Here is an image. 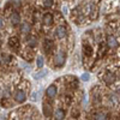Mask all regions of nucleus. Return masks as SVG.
Returning <instances> with one entry per match:
<instances>
[{"label": "nucleus", "mask_w": 120, "mask_h": 120, "mask_svg": "<svg viewBox=\"0 0 120 120\" xmlns=\"http://www.w3.org/2000/svg\"><path fill=\"white\" fill-rule=\"evenodd\" d=\"M65 61H66V56L63 52H59L54 56V66L55 67H63L65 65Z\"/></svg>", "instance_id": "f257e3e1"}, {"label": "nucleus", "mask_w": 120, "mask_h": 120, "mask_svg": "<svg viewBox=\"0 0 120 120\" xmlns=\"http://www.w3.org/2000/svg\"><path fill=\"white\" fill-rule=\"evenodd\" d=\"M26 100V94L23 91V90H17L15 94V101L17 103H23Z\"/></svg>", "instance_id": "f03ea898"}, {"label": "nucleus", "mask_w": 120, "mask_h": 120, "mask_svg": "<svg viewBox=\"0 0 120 120\" xmlns=\"http://www.w3.org/2000/svg\"><path fill=\"white\" fill-rule=\"evenodd\" d=\"M55 36L58 37V38H64L65 36H66V28L65 26H63V25H59L56 29H55Z\"/></svg>", "instance_id": "7ed1b4c3"}, {"label": "nucleus", "mask_w": 120, "mask_h": 120, "mask_svg": "<svg viewBox=\"0 0 120 120\" xmlns=\"http://www.w3.org/2000/svg\"><path fill=\"white\" fill-rule=\"evenodd\" d=\"M56 93H58V88H56L54 84L49 85V86L47 88V90H46V94H47L48 97H55Z\"/></svg>", "instance_id": "20e7f679"}, {"label": "nucleus", "mask_w": 120, "mask_h": 120, "mask_svg": "<svg viewBox=\"0 0 120 120\" xmlns=\"http://www.w3.org/2000/svg\"><path fill=\"white\" fill-rule=\"evenodd\" d=\"M10 22H11L12 25H18L19 22H21V15L18 12H13L11 17H10Z\"/></svg>", "instance_id": "39448f33"}, {"label": "nucleus", "mask_w": 120, "mask_h": 120, "mask_svg": "<svg viewBox=\"0 0 120 120\" xmlns=\"http://www.w3.org/2000/svg\"><path fill=\"white\" fill-rule=\"evenodd\" d=\"M43 114H45L46 118L52 116V114H53V109H52V106H51V105L43 103Z\"/></svg>", "instance_id": "423d86ee"}, {"label": "nucleus", "mask_w": 120, "mask_h": 120, "mask_svg": "<svg viewBox=\"0 0 120 120\" xmlns=\"http://www.w3.org/2000/svg\"><path fill=\"white\" fill-rule=\"evenodd\" d=\"M53 47H54L53 41H51V40H45V42H43V48H45V52L49 53L51 51H53Z\"/></svg>", "instance_id": "0eeeda50"}, {"label": "nucleus", "mask_w": 120, "mask_h": 120, "mask_svg": "<svg viewBox=\"0 0 120 120\" xmlns=\"http://www.w3.org/2000/svg\"><path fill=\"white\" fill-rule=\"evenodd\" d=\"M65 111L61 108H58L55 109V112H54V118L58 119V120H61V119H65Z\"/></svg>", "instance_id": "6e6552de"}, {"label": "nucleus", "mask_w": 120, "mask_h": 120, "mask_svg": "<svg viewBox=\"0 0 120 120\" xmlns=\"http://www.w3.org/2000/svg\"><path fill=\"white\" fill-rule=\"evenodd\" d=\"M107 43H108V46L111 48H116L118 47V41L115 40V37H113V36H108Z\"/></svg>", "instance_id": "1a4fd4ad"}, {"label": "nucleus", "mask_w": 120, "mask_h": 120, "mask_svg": "<svg viewBox=\"0 0 120 120\" xmlns=\"http://www.w3.org/2000/svg\"><path fill=\"white\" fill-rule=\"evenodd\" d=\"M30 30H31V25H30L29 23L24 22V23L21 25V33H22V34H29Z\"/></svg>", "instance_id": "9d476101"}, {"label": "nucleus", "mask_w": 120, "mask_h": 120, "mask_svg": "<svg viewBox=\"0 0 120 120\" xmlns=\"http://www.w3.org/2000/svg\"><path fill=\"white\" fill-rule=\"evenodd\" d=\"M8 46L11 47V48H17L19 46V41H18V38L17 37H11L8 40Z\"/></svg>", "instance_id": "9b49d317"}, {"label": "nucleus", "mask_w": 120, "mask_h": 120, "mask_svg": "<svg viewBox=\"0 0 120 120\" xmlns=\"http://www.w3.org/2000/svg\"><path fill=\"white\" fill-rule=\"evenodd\" d=\"M43 23L47 24V25H51L53 23V16L51 13H46L43 16Z\"/></svg>", "instance_id": "f8f14e48"}, {"label": "nucleus", "mask_w": 120, "mask_h": 120, "mask_svg": "<svg viewBox=\"0 0 120 120\" xmlns=\"http://www.w3.org/2000/svg\"><path fill=\"white\" fill-rule=\"evenodd\" d=\"M105 81H106V83H108V84H112V83H114V81H115V76H114L113 73H107L106 77H105Z\"/></svg>", "instance_id": "ddd939ff"}, {"label": "nucleus", "mask_w": 120, "mask_h": 120, "mask_svg": "<svg viewBox=\"0 0 120 120\" xmlns=\"http://www.w3.org/2000/svg\"><path fill=\"white\" fill-rule=\"evenodd\" d=\"M43 64H45V60H43V56H37L36 58V67L37 68H42V66H43Z\"/></svg>", "instance_id": "4468645a"}, {"label": "nucleus", "mask_w": 120, "mask_h": 120, "mask_svg": "<svg viewBox=\"0 0 120 120\" xmlns=\"http://www.w3.org/2000/svg\"><path fill=\"white\" fill-rule=\"evenodd\" d=\"M26 45H28L29 47H31V48L36 47V46H37V40H36V37H31V38H30L29 41L26 42Z\"/></svg>", "instance_id": "2eb2a0df"}, {"label": "nucleus", "mask_w": 120, "mask_h": 120, "mask_svg": "<svg viewBox=\"0 0 120 120\" xmlns=\"http://www.w3.org/2000/svg\"><path fill=\"white\" fill-rule=\"evenodd\" d=\"M47 75H48V71H46V70H43V71H41V72L36 73V75H35V78H36V79H41V78L46 77Z\"/></svg>", "instance_id": "dca6fc26"}, {"label": "nucleus", "mask_w": 120, "mask_h": 120, "mask_svg": "<svg viewBox=\"0 0 120 120\" xmlns=\"http://www.w3.org/2000/svg\"><path fill=\"white\" fill-rule=\"evenodd\" d=\"M81 79H82V81H84V82H88L89 79H90V75L89 73H83L81 76Z\"/></svg>", "instance_id": "f3484780"}, {"label": "nucleus", "mask_w": 120, "mask_h": 120, "mask_svg": "<svg viewBox=\"0 0 120 120\" xmlns=\"http://www.w3.org/2000/svg\"><path fill=\"white\" fill-rule=\"evenodd\" d=\"M94 118H95V119H98V120H101V119H106V115H105L103 113H97V114L94 115Z\"/></svg>", "instance_id": "a211bd4d"}, {"label": "nucleus", "mask_w": 120, "mask_h": 120, "mask_svg": "<svg viewBox=\"0 0 120 120\" xmlns=\"http://www.w3.org/2000/svg\"><path fill=\"white\" fill-rule=\"evenodd\" d=\"M52 3H53V0H43V5H45L46 7L52 6Z\"/></svg>", "instance_id": "6ab92c4d"}, {"label": "nucleus", "mask_w": 120, "mask_h": 120, "mask_svg": "<svg viewBox=\"0 0 120 120\" xmlns=\"http://www.w3.org/2000/svg\"><path fill=\"white\" fill-rule=\"evenodd\" d=\"M10 59H11V56L10 55H6V54H3V61L4 63H8Z\"/></svg>", "instance_id": "aec40b11"}, {"label": "nucleus", "mask_w": 120, "mask_h": 120, "mask_svg": "<svg viewBox=\"0 0 120 120\" xmlns=\"http://www.w3.org/2000/svg\"><path fill=\"white\" fill-rule=\"evenodd\" d=\"M109 100H111L112 102H118V97L115 95H109Z\"/></svg>", "instance_id": "412c9836"}, {"label": "nucleus", "mask_w": 120, "mask_h": 120, "mask_svg": "<svg viewBox=\"0 0 120 120\" xmlns=\"http://www.w3.org/2000/svg\"><path fill=\"white\" fill-rule=\"evenodd\" d=\"M37 97H38V93H33V95H31V100H33V101H36Z\"/></svg>", "instance_id": "4be33fe9"}, {"label": "nucleus", "mask_w": 120, "mask_h": 120, "mask_svg": "<svg viewBox=\"0 0 120 120\" xmlns=\"http://www.w3.org/2000/svg\"><path fill=\"white\" fill-rule=\"evenodd\" d=\"M85 54L86 55H91V48L90 47H85Z\"/></svg>", "instance_id": "5701e85b"}, {"label": "nucleus", "mask_w": 120, "mask_h": 120, "mask_svg": "<svg viewBox=\"0 0 120 120\" xmlns=\"http://www.w3.org/2000/svg\"><path fill=\"white\" fill-rule=\"evenodd\" d=\"M4 28V19L0 17V29H3Z\"/></svg>", "instance_id": "b1692460"}]
</instances>
